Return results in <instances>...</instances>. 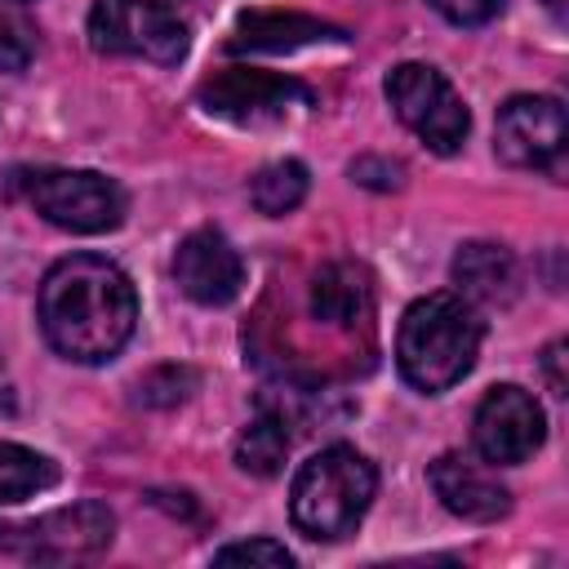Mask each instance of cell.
Segmentation results:
<instances>
[{
    "label": "cell",
    "instance_id": "11",
    "mask_svg": "<svg viewBox=\"0 0 569 569\" xmlns=\"http://www.w3.org/2000/svg\"><path fill=\"white\" fill-rule=\"evenodd\" d=\"M178 289L200 307H227L244 284V262L218 227H196L173 253Z\"/></svg>",
    "mask_w": 569,
    "mask_h": 569
},
{
    "label": "cell",
    "instance_id": "1",
    "mask_svg": "<svg viewBox=\"0 0 569 569\" xmlns=\"http://www.w3.org/2000/svg\"><path fill=\"white\" fill-rule=\"evenodd\" d=\"M138 325V293L129 276L98 258L71 253L40 280V329L49 347L76 365L111 360Z\"/></svg>",
    "mask_w": 569,
    "mask_h": 569
},
{
    "label": "cell",
    "instance_id": "14",
    "mask_svg": "<svg viewBox=\"0 0 569 569\" xmlns=\"http://www.w3.org/2000/svg\"><path fill=\"white\" fill-rule=\"evenodd\" d=\"M453 284H458V298H467V302L502 307V302H511L516 289H520V262H516L511 249H502V244L471 240V244H462L458 258H453Z\"/></svg>",
    "mask_w": 569,
    "mask_h": 569
},
{
    "label": "cell",
    "instance_id": "22",
    "mask_svg": "<svg viewBox=\"0 0 569 569\" xmlns=\"http://www.w3.org/2000/svg\"><path fill=\"white\" fill-rule=\"evenodd\" d=\"M502 4H507V0H431V9H436L440 18H449L453 27H480V22L498 18Z\"/></svg>",
    "mask_w": 569,
    "mask_h": 569
},
{
    "label": "cell",
    "instance_id": "19",
    "mask_svg": "<svg viewBox=\"0 0 569 569\" xmlns=\"http://www.w3.org/2000/svg\"><path fill=\"white\" fill-rule=\"evenodd\" d=\"M191 391H196V369H187V365H160L147 378H138V400L151 409H169V405L187 400Z\"/></svg>",
    "mask_w": 569,
    "mask_h": 569
},
{
    "label": "cell",
    "instance_id": "10",
    "mask_svg": "<svg viewBox=\"0 0 569 569\" xmlns=\"http://www.w3.org/2000/svg\"><path fill=\"white\" fill-rule=\"evenodd\" d=\"M547 436V418H542V405L525 391V387H493L480 409H476V427H471V440H476V453L493 467H511V462H525Z\"/></svg>",
    "mask_w": 569,
    "mask_h": 569
},
{
    "label": "cell",
    "instance_id": "25",
    "mask_svg": "<svg viewBox=\"0 0 569 569\" xmlns=\"http://www.w3.org/2000/svg\"><path fill=\"white\" fill-rule=\"evenodd\" d=\"M547 9H551L556 18H565V0H547Z\"/></svg>",
    "mask_w": 569,
    "mask_h": 569
},
{
    "label": "cell",
    "instance_id": "7",
    "mask_svg": "<svg viewBox=\"0 0 569 569\" xmlns=\"http://www.w3.org/2000/svg\"><path fill=\"white\" fill-rule=\"evenodd\" d=\"M196 98L209 116L231 120V124H276L293 111L316 107V93L302 80L258 71V67H227V71L209 76Z\"/></svg>",
    "mask_w": 569,
    "mask_h": 569
},
{
    "label": "cell",
    "instance_id": "9",
    "mask_svg": "<svg viewBox=\"0 0 569 569\" xmlns=\"http://www.w3.org/2000/svg\"><path fill=\"white\" fill-rule=\"evenodd\" d=\"M565 142H569V120H565V107L556 98L520 93V98L502 102L493 147L507 164H516V169H560Z\"/></svg>",
    "mask_w": 569,
    "mask_h": 569
},
{
    "label": "cell",
    "instance_id": "18",
    "mask_svg": "<svg viewBox=\"0 0 569 569\" xmlns=\"http://www.w3.org/2000/svg\"><path fill=\"white\" fill-rule=\"evenodd\" d=\"M307 196V164L302 160H271L249 178V200L267 218H284Z\"/></svg>",
    "mask_w": 569,
    "mask_h": 569
},
{
    "label": "cell",
    "instance_id": "17",
    "mask_svg": "<svg viewBox=\"0 0 569 569\" xmlns=\"http://www.w3.org/2000/svg\"><path fill=\"white\" fill-rule=\"evenodd\" d=\"M53 480H58L53 458H44V453H36V449H27V445L0 440V507L40 493V489H49Z\"/></svg>",
    "mask_w": 569,
    "mask_h": 569
},
{
    "label": "cell",
    "instance_id": "24",
    "mask_svg": "<svg viewBox=\"0 0 569 569\" xmlns=\"http://www.w3.org/2000/svg\"><path fill=\"white\" fill-rule=\"evenodd\" d=\"M560 360H565V342H551V347H547V356H542V365H547V378H551V391H556V396H565Z\"/></svg>",
    "mask_w": 569,
    "mask_h": 569
},
{
    "label": "cell",
    "instance_id": "13",
    "mask_svg": "<svg viewBox=\"0 0 569 569\" xmlns=\"http://www.w3.org/2000/svg\"><path fill=\"white\" fill-rule=\"evenodd\" d=\"M320 40H347V31L329 27L320 18H307L298 9H253V13L236 18L227 49L231 53H293V49L320 44Z\"/></svg>",
    "mask_w": 569,
    "mask_h": 569
},
{
    "label": "cell",
    "instance_id": "5",
    "mask_svg": "<svg viewBox=\"0 0 569 569\" xmlns=\"http://www.w3.org/2000/svg\"><path fill=\"white\" fill-rule=\"evenodd\" d=\"M387 102L396 107L400 124H409L436 156H453L471 129V116L453 84L427 62H400L387 71Z\"/></svg>",
    "mask_w": 569,
    "mask_h": 569
},
{
    "label": "cell",
    "instance_id": "16",
    "mask_svg": "<svg viewBox=\"0 0 569 569\" xmlns=\"http://www.w3.org/2000/svg\"><path fill=\"white\" fill-rule=\"evenodd\" d=\"M289 445H293V436H289L284 409H267V405H262V409L244 422V431L236 436V467L249 471V476H258V480H271V476L284 467Z\"/></svg>",
    "mask_w": 569,
    "mask_h": 569
},
{
    "label": "cell",
    "instance_id": "4",
    "mask_svg": "<svg viewBox=\"0 0 569 569\" xmlns=\"http://www.w3.org/2000/svg\"><path fill=\"white\" fill-rule=\"evenodd\" d=\"M89 44L98 53L147 58L173 67L187 58V22L160 0H93L89 9Z\"/></svg>",
    "mask_w": 569,
    "mask_h": 569
},
{
    "label": "cell",
    "instance_id": "21",
    "mask_svg": "<svg viewBox=\"0 0 569 569\" xmlns=\"http://www.w3.org/2000/svg\"><path fill=\"white\" fill-rule=\"evenodd\" d=\"M36 53L31 27L22 18H13L9 9H0V71H22Z\"/></svg>",
    "mask_w": 569,
    "mask_h": 569
},
{
    "label": "cell",
    "instance_id": "15",
    "mask_svg": "<svg viewBox=\"0 0 569 569\" xmlns=\"http://www.w3.org/2000/svg\"><path fill=\"white\" fill-rule=\"evenodd\" d=\"M373 307L369 271L356 262H325L311 280V316L325 325H360Z\"/></svg>",
    "mask_w": 569,
    "mask_h": 569
},
{
    "label": "cell",
    "instance_id": "12",
    "mask_svg": "<svg viewBox=\"0 0 569 569\" xmlns=\"http://www.w3.org/2000/svg\"><path fill=\"white\" fill-rule=\"evenodd\" d=\"M436 498L445 502V511L471 520V525H493L511 511V493L507 485H498V476H489L480 462H467L462 453H440L427 471Z\"/></svg>",
    "mask_w": 569,
    "mask_h": 569
},
{
    "label": "cell",
    "instance_id": "3",
    "mask_svg": "<svg viewBox=\"0 0 569 569\" xmlns=\"http://www.w3.org/2000/svg\"><path fill=\"white\" fill-rule=\"evenodd\" d=\"M373 493H378L373 462L356 453L351 445H329L298 467L293 489H289V516L298 533L316 542H333V538H347L365 520Z\"/></svg>",
    "mask_w": 569,
    "mask_h": 569
},
{
    "label": "cell",
    "instance_id": "20",
    "mask_svg": "<svg viewBox=\"0 0 569 569\" xmlns=\"http://www.w3.org/2000/svg\"><path fill=\"white\" fill-rule=\"evenodd\" d=\"M213 565H267V569H289L293 551L276 538H249V542H227L213 551Z\"/></svg>",
    "mask_w": 569,
    "mask_h": 569
},
{
    "label": "cell",
    "instance_id": "23",
    "mask_svg": "<svg viewBox=\"0 0 569 569\" xmlns=\"http://www.w3.org/2000/svg\"><path fill=\"white\" fill-rule=\"evenodd\" d=\"M351 178H356L360 187H378V191H391V187H400V178H405V169H400L396 160H378V156H360V160L351 164Z\"/></svg>",
    "mask_w": 569,
    "mask_h": 569
},
{
    "label": "cell",
    "instance_id": "6",
    "mask_svg": "<svg viewBox=\"0 0 569 569\" xmlns=\"http://www.w3.org/2000/svg\"><path fill=\"white\" fill-rule=\"evenodd\" d=\"M31 209L76 236H102L124 222V191L93 169H44L27 182Z\"/></svg>",
    "mask_w": 569,
    "mask_h": 569
},
{
    "label": "cell",
    "instance_id": "8",
    "mask_svg": "<svg viewBox=\"0 0 569 569\" xmlns=\"http://www.w3.org/2000/svg\"><path fill=\"white\" fill-rule=\"evenodd\" d=\"M111 533H116L111 507L89 498V502L58 507V511H44V516L22 520V525H0V551H13L22 560L62 565V560H80V556L102 551L111 542Z\"/></svg>",
    "mask_w": 569,
    "mask_h": 569
},
{
    "label": "cell",
    "instance_id": "2",
    "mask_svg": "<svg viewBox=\"0 0 569 569\" xmlns=\"http://www.w3.org/2000/svg\"><path fill=\"white\" fill-rule=\"evenodd\" d=\"M480 351V316L458 293H427L400 316L396 365L409 387L436 396L462 382Z\"/></svg>",
    "mask_w": 569,
    "mask_h": 569
},
{
    "label": "cell",
    "instance_id": "26",
    "mask_svg": "<svg viewBox=\"0 0 569 569\" xmlns=\"http://www.w3.org/2000/svg\"><path fill=\"white\" fill-rule=\"evenodd\" d=\"M0 4H27V0H0Z\"/></svg>",
    "mask_w": 569,
    "mask_h": 569
}]
</instances>
